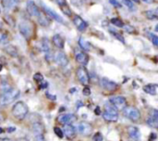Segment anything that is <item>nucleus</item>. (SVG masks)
Returning a JSON list of instances; mask_svg holds the SVG:
<instances>
[{
  "label": "nucleus",
  "mask_w": 158,
  "mask_h": 141,
  "mask_svg": "<svg viewBox=\"0 0 158 141\" xmlns=\"http://www.w3.org/2000/svg\"><path fill=\"white\" fill-rule=\"evenodd\" d=\"M128 134H129V137L133 141H139L141 139V132L139 128L136 126H129Z\"/></svg>",
  "instance_id": "2eb2a0df"
},
{
  "label": "nucleus",
  "mask_w": 158,
  "mask_h": 141,
  "mask_svg": "<svg viewBox=\"0 0 158 141\" xmlns=\"http://www.w3.org/2000/svg\"><path fill=\"white\" fill-rule=\"evenodd\" d=\"M109 103L112 104L118 111L124 110L127 107V99L122 96H114L109 99Z\"/></svg>",
  "instance_id": "39448f33"
},
{
  "label": "nucleus",
  "mask_w": 158,
  "mask_h": 141,
  "mask_svg": "<svg viewBox=\"0 0 158 141\" xmlns=\"http://www.w3.org/2000/svg\"><path fill=\"white\" fill-rule=\"evenodd\" d=\"M10 3H11V0H2V4L5 7H10Z\"/></svg>",
  "instance_id": "c03bdc74"
},
{
  "label": "nucleus",
  "mask_w": 158,
  "mask_h": 141,
  "mask_svg": "<svg viewBox=\"0 0 158 141\" xmlns=\"http://www.w3.org/2000/svg\"><path fill=\"white\" fill-rule=\"evenodd\" d=\"M110 33H112V35L113 36H115L116 38H118L119 41H121L123 44H125V39L123 38V36L121 35V34H119L118 33H117V32H115V31H112V30H110Z\"/></svg>",
  "instance_id": "c756f323"
},
{
  "label": "nucleus",
  "mask_w": 158,
  "mask_h": 141,
  "mask_svg": "<svg viewBox=\"0 0 158 141\" xmlns=\"http://www.w3.org/2000/svg\"><path fill=\"white\" fill-rule=\"evenodd\" d=\"M157 139V135L156 133H151L149 136V141H155Z\"/></svg>",
  "instance_id": "37998d69"
},
{
  "label": "nucleus",
  "mask_w": 158,
  "mask_h": 141,
  "mask_svg": "<svg viewBox=\"0 0 158 141\" xmlns=\"http://www.w3.org/2000/svg\"><path fill=\"white\" fill-rule=\"evenodd\" d=\"M79 45H80V46H81L84 51H89V50H91V48H92L91 44H90L88 41H86L84 38H82V37H81V38L79 39Z\"/></svg>",
  "instance_id": "5701e85b"
},
{
  "label": "nucleus",
  "mask_w": 158,
  "mask_h": 141,
  "mask_svg": "<svg viewBox=\"0 0 158 141\" xmlns=\"http://www.w3.org/2000/svg\"><path fill=\"white\" fill-rule=\"evenodd\" d=\"M143 2H145V3H147V4H151V3H153L155 0H143Z\"/></svg>",
  "instance_id": "8fccbe9b"
},
{
  "label": "nucleus",
  "mask_w": 158,
  "mask_h": 141,
  "mask_svg": "<svg viewBox=\"0 0 158 141\" xmlns=\"http://www.w3.org/2000/svg\"><path fill=\"white\" fill-rule=\"evenodd\" d=\"M8 43V35L6 33L0 31V44L1 45H6Z\"/></svg>",
  "instance_id": "cd10ccee"
},
{
  "label": "nucleus",
  "mask_w": 158,
  "mask_h": 141,
  "mask_svg": "<svg viewBox=\"0 0 158 141\" xmlns=\"http://www.w3.org/2000/svg\"><path fill=\"white\" fill-rule=\"evenodd\" d=\"M109 2L116 7H121V4L119 2H118L117 0H109Z\"/></svg>",
  "instance_id": "ea45409f"
},
{
  "label": "nucleus",
  "mask_w": 158,
  "mask_h": 141,
  "mask_svg": "<svg viewBox=\"0 0 158 141\" xmlns=\"http://www.w3.org/2000/svg\"><path fill=\"white\" fill-rule=\"evenodd\" d=\"M26 8H27V12L30 14V16L31 17H37L40 13V10L39 8L37 7V6L35 5V3L32 1V0H29L27 2V6H26Z\"/></svg>",
  "instance_id": "4468645a"
},
{
  "label": "nucleus",
  "mask_w": 158,
  "mask_h": 141,
  "mask_svg": "<svg viewBox=\"0 0 158 141\" xmlns=\"http://www.w3.org/2000/svg\"><path fill=\"white\" fill-rule=\"evenodd\" d=\"M19 90L17 88H9L6 91H3L0 94V105L1 106H6L10 104L11 102L15 101L18 99L19 97Z\"/></svg>",
  "instance_id": "f257e3e1"
},
{
  "label": "nucleus",
  "mask_w": 158,
  "mask_h": 141,
  "mask_svg": "<svg viewBox=\"0 0 158 141\" xmlns=\"http://www.w3.org/2000/svg\"><path fill=\"white\" fill-rule=\"evenodd\" d=\"M3 132H4V130H3L2 128H0V134H1V133H3Z\"/></svg>",
  "instance_id": "6e6d98bb"
},
{
  "label": "nucleus",
  "mask_w": 158,
  "mask_h": 141,
  "mask_svg": "<svg viewBox=\"0 0 158 141\" xmlns=\"http://www.w3.org/2000/svg\"><path fill=\"white\" fill-rule=\"evenodd\" d=\"M75 90H76V89H74V88H73V89H71V90H70V92H74Z\"/></svg>",
  "instance_id": "13d9d810"
},
{
  "label": "nucleus",
  "mask_w": 158,
  "mask_h": 141,
  "mask_svg": "<svg viewBox=\"0 0 158 141\" xmlns=\"http://www.w3.org/2000/svg\"><path fill=\"white\" fill-rule=\"evenodd\" d=\"M2 69H3V65H2V64L0 63V72L2 71Z\"/></svg>",
  "instance_id": "5fc2aeb1"
},
{
  "label": "nucleus",
  "mask_w": 158,
  "mask_h": 141,
  "mask_svg": "<svg viewBox=\"0 0 158 141\" xmlns=\"http://www.w3.org/2000/svg\"><path fill=\"white\" fill-rule=\"evenodd\" d=\"M123 111L124 115L132 122H138L141 119V112L135 107H126Z\"/></svg>",
  "instance_id": "20e7f679"
},
{
  "label": "nucleus",
  "mask_w": 158,
  "mask_h": 141,
  "mask_svg": "<svg viewBox=\"0 0 158 141\" xmlns=\"http://www.w3.org/2000/svg\"><path fill=\"white\" fill-rule=\"evenodd\" d=\"M122 3H123V5H125L129 8H131L132 9L134 7V5H133V3H132L131 0H122Z\"/></svg>",
  "instance_id": "e433bc0d"
},
{
  "label": "nucleus",
  "mask_w": 158,
  "mask_h": 141,
  "mask_svg": "<svg viewBox=\"0 0 158 141\" xmlns=\"http://www.w3.org/2000/svg\"><path fill=\"white\" fill-rule=\"evenodd\" d=\"M156 11H157L156 9V10H147L145 12V15H146L147 19L151 20H156L158 18L157 12Z\"/></svg>",
  "instance_id": "b1692460"
},
{
  "label": "nucleus",
  "mask_w": 158,
  "mask_h": 141,
  "mask_svg": "<svg viewBox=\"0 0 158 141\" xmlns=\"http://www.w3.org/2000/svg\"><path fill=\"white\" fill-rule=\"evenodd\" d=\"M54 60L61 67H66L69 64V59L67 55L62 51H58L57 53H56L54 57Z\"/></svg>",
  "instance_id": "f8f14e48"
},
{
  "label": "nucleus",
  "mask_w": 158,
  "mask_h": 141,
  "mask_svg": "<svg viewBox=\"0 0 158 141\" xmlns=\"http://www.w3.org/2000/svg\"><path fill=\"white\" fill-rule=\"evenodd\" d=\"M32 131L34 136L36 137L37 140L38 141H44V126L39 123H33L32 124Z\"/></svg>",
  "instance_id": "1a4fd4ad"
},
{
  "label": "nucleus",
  "mask_w": 158,
  "mask_h": 141,
  "mask_svg": "<svg viewBox=\"0 0 158 141\" xmlns=\"http://www.w3.org/2000/svg\"><path fill=\"white\" fill-rule=\"evenodd\" d=\"M45 96H46L47 99H51V100H56V96H52V95H50L49 93H46Z\"/></svg>",
  "instance_id": "a18cd8bd"
},
{
  "label": "nucleus",
  "mask_w": 158,
  "mask_h": 141,
  "mask_svg": "<svg viewBox=\"0 0 158 141\" xmlns=\"http://www.w3.org/2000/svg\"><path fill=\"white\" fill-rule=\"evenodd\" d=\"M123 29H124L127 33H135V29H134L131 25H123Z\"/></svg>",
  "instance_id": "72a5a7b5"
},
{
  "label": "nucleus",
  "mask_w": 158,
  "mask_h": 141,
  "mask_svg": "<svg viewBox=\"0 0 158 141\" xmlns=\"http://www.w3.org/2000/svg\"><path fill=\"white\" fill-rule=\"evenodd\" d=\"M41 45H42V49H43V51H44L45 53L50 52V46H49V43H48V39H47V38H45V37L43 38Z\"/></svg>",
  "instance_id": "bb28decb"
},
{
  "label": "nucleus",
  "mask_w": 158,
  "mask_h": 141,
  "mask_svg": "<svg viewBox=\"0 0 158 141\" xmlns=\"http://www.w3.org/2000/svg\"><path fill=\"white\" fill-rule=\"evenodd\" d=\"M146 124H147L150 127H152V128H155V129L158 128V119L153 118V117L150 116V117L147 119Z\"/></svg>",
  "instance_id": "a878e982"
},
{
  "label": "nucleus",
  "mask_w": 158,
  "mask_h": 141,
  "mask_svg": "<svg viewBox=\"0 0 158 141\" xmlns=\"http://www.w3.org/2000/svg\"><path fill=\"white\" fill-rule=\"evenodd\" d=\"M61 7V9H62V11L67 15V16H69V17H70L71 16V10H70V8L68 7V5H64V6H61L60 7Z\"/></svg>",
  "instance_id": "7c9ffc66"
},
{
  "label": "nucleus",
  "mask_w": 158,
  "mask_h": 141,
  "mask_svg": "<svg viewBox=\"0 0 158 141\" xmlns=\"http://www.w3.org/2000/svg\"><path fill=\"white\" fill-rule=\"evenodd\" d=\"M3 121H4V117H3V115L1 114V112H0V123L3 122Z\"/></svg>",
  "instance_id": "864d4df0"
},
{
  "label": "nucleus",
  "mask_w": 158,
  "mask_h": 141,
  "mask_svg": "<svg viewBox=\"0 0 158 141\" xmlns=\"http://www.w3.org/2000/svg\"><path fill=\"white\" fill-rule=\"evenodd\" d=\"M36 18L38 19V21H39V23H40L42 26H47V25L50 24V20H49L47 17H45L42 12H40L39 15H38Z\"/></svg>",
  "instance_id": "4be33fe9"
},
{
  "label": "nucleus",
  "mask_w": 158,
  "mask_h": 141,
  "mask_svg": "<svg viewBox=\"0 0 158 141\" xmlns=\"http://www.w3.org/2000/svg\"><path fill=\"white\" fill-rule=\"evenodd\" d=\"M82 105H83V104H82V103H81V102L79 100V101H78V105L76 104V106H77V109H79V107H81V106H82Z\"/></svg>",
  "instance_id": "603ef678"
},
{
  "label": "nucleus",
  "mask_w": 158,
  "mask_h": 141,
  "mask_svg": "<svg viewBox=\"0 0 158 141\" xmlns=\"http://www.w3.org/2000/svg\"><path fill=\"white\" fill-rule=\"evenodd\" d=\"M76 76H77L79 82L81 85H83V86H87L90 83L89 73H88V71L84 67H80V68L77 69V71H76Z\"/></svg>",
  "instance_id": "423d86ee"
},
{
  "label": "nucleus",
  "mask_w": 158,
  "mask_h": 141,
  "mask_svg": "<svg viewBox=\"0 0 158 141\" xmlns=\"http://www.w3.org/2000/svg\"><path fill=\"white\" fill-rule=\"evenodd\" d=\"M93 140L94 141H103L104 140V138H103V136H102V134H101V133L97 132V133H95V134L94 135V137H93Z\"/></svg>",
  "instance_id": "c9c22d12"
},
{
  "label": "nucleus",
  "mask_w": 158,
  "mask_h": 141,
  "mask_svg": "<svg viewBox=\"0 0 158 141\" xmlns=\"http://www.w3.org/2000/svg\"><path fill=\"white\" fill-rule=\"evenodd\" d=\"M111 23L112 24H114L115 26H117V27H123V25H124V23H123V21L120 20V19H118V18H113V19H111Z\"/></svg>",
  "instance_id": "c85d7f7f"
},
{
  "label": "nucleus",
  "mask_w": 158,
  "mask_h": 141,
  "mask_svg": "<svg viewBox=\"0 0 158 141\" xmlns=\"http://www.w3.org/2000/svg\"><path fill=\"white\" fill-rule=\"evenodd\" d=\"M0 141H11L9 139H7V138H1L0 139Z\"/></svg>",
  "instance_id": "3c124183"
},
{
  "label": "nucleus",
  "mask_w": 158,
  "mask_h": 141,
  "mask_svg": "<svg viewBox=\"0 0 158 141\" xmlns=\"http://www.w3.org/2000/svg\"><path fill=\"white\" fill-rule=\"evenodd\" d=\"M156 87L157 86L155 84H150V85H146L143 86V91L149 95L152 96H156Z\"/></svg>",
  "instance_id": "aec40b11"
},
{
  "label": "nucleus",
  "mask_w": 158,
  "mask_h": 141,
  "mask_svg": "<svg viewBox=\"0 0 158 141\" xmlns=\"http://www.w3.org/2000/svg\"><path fill=\"white\" fill-rule=\"evenodd\" d=\"M41 84H40V89H44V88H46L47 86H48V83L47 82H44V81H42V82H40Z\"/></svg>",
  "instance_id": "79ce46f5"
},
{
  "label": "nucleus",
  "mask_w": 158,
  "mask_h": 141,
  "mask_svg": "<svg viewBox=\"0 0 158 141\" xmlns=\"http://www.w3.org/2000/svg\"><path fill=\"white\" fill-rule=\"evenodd\" d=\"M103 118H104V120L106 121V122L115 123V122L118 121V114H113V113H109V112H105L103 113Z\"/></svg>",
  "instance_id": "412c9836"
},
{
  "label": "nucleus",
  "mask_w": 158,
  "mask_h": 141,
  "mask_svg": "<svg viewBox=\"0 0 158 141\" xmlns=\"http://www.w3.org/2000/svg\"><path fill=\"white\" fill-rule=\"evenodd\" d=\"M82 93H83V95L84 96H90L91 95V89H90V87L89 86H85L84 88H83V90H82Z\"/></svg>",
  "instance_id": "58836bf2"
},
{
  "label": "nucleus",
  "mask_w": 158,
  "mask_h": 141,
  "mask_svg": "<svg viewBox=\"0 0 158 141\" xmlns=\"http://www.w3.org/2000/svg\"><path fill=\"white\" fill-rule=\"evenodd\" d=\"M5 20H6V22L8 25H10L11 27H14V26H15V20H13L12 17H10V16H5Z\"/></svg>",
  "instance_id": "2f4dec72"
},
{
  "label": "nucleus",
  "mask_w": 158,
  "mask_h": 141,
  "mask_svg": "<svg viewBox=\"0 0 158 141\" xmlns=\"http://www.w3.org/2000/svg\"><path fill=\"white\" fill-rule=\"evenodd\" d=\"M94 113H95V115H100V114H101V110H100L99 107H96V108H95Z\"/></svg>",
  "instance_id": "de8ad7c7"
},
{
  "label": "nucleus",
  "mask_w": 158,
  "mask_h": 141,
  "mask_svg": "<svg viewBox=\"0 0 158 141\" xmlns=\"http://www.w3.org/2000/svg\"><path fill=\"white\" fill-rule=\"evenodd\" d=\"M150 34V37H151V39H152V42H153V44H154V46H158V37L156 34H154V33H149Z\"/></svg>",
  "instance_id": "4c0bfd02"
},
{
  "label": "nucleus",
  "mask_w": 158,
  "mask_h": 141,
  "mask_svg": "<svg viewBox=\"0 0 158 141\" xmlns=\"http://www.w3.org/2000/svg\"><path fill=\"white\" fill-rule=\"evenodd\" d=\"M73 22L75 24V26L77 27V29L81 32H83L86 30V28L88 27V24L86 21H84V20H82L80 16H75L73 18Z\"/></svg>",
  "instance_id": "dca6fc26"
},
{
  "label": "nucleus",
  "mask_w": 158,
  "mask_h": 141,
  "mask_svg": "<svg viewBox=\"0 0 158 141\" xmlns=\"http://www.w3.org/2000/svg\"><path fill=\"white\" fill-rule=\"evenodd\" d=\"M28 112V106L22 101H18L12 108V114L18 120H23L27 116Z\"/></svg>",
  "instance_id": "f03ea898"
},
{
  "label": "nucleus",
  "mask_w": 158,
  "mask_h": 141,
  "mask_svg": "<svg viewBox=\"0 0 158 141\" xmlns=\"http://www.w3.org/2000/svg\"><path fill=\"white\" fill-rule=\"evenodd\" d=\"M4 51H5L7 55H9L10 57H12V58H17V57L19 56L18 48H17V46H13V45H8V46H5Z\"/></svg>",
  "instance_id": "f3484780"
},
{
  "label": "nucleus",
  "mask_w": 158,
  "mask_h": 141,
  "mask_svg": "<svg viewBox=\"0 0 158 141\" xmlns=\"http://www.w3.org/2000/svg\"><path fill=\"white\" fill-rule=\"evenodd\" d=\"M52 41L56 47L60 49L64 48V39L60 36V34H55L52 38Z\"/></svg>",
  "instance_id": "6ab92c4d"
},
{
  "label": "nucleus",
  "mask_w": 158,
  "mask_h": 141,
  "mask_svg": "<svg viewBox=\"0 0 158 141\" xmlns=\"http://www.w3.org/2000/svg\"><path fill=\"white\" fill-rule=\"evenodd\" d=\"M54 132H55V134H56L59 139H63L64 134H63L62 129H60L59 127H55V128H54Z\"/></svg>",
  "instance_id": "473e14b6"
},
{
  "label": "nucleus",
  "mask_w": 158,
  "mask_h": 141,
  "mask_svg": "<svg viewBox=\"0 0 158 141\" xmlns=\"http://www.w3.org/2000/svg\"><path fill=\"white\" fill-rule=\"evenodd\" d=\"M77 121V116L73 113H66L58 116L57 122L61 125H67V124H72Z\"/></svg>",
  "instance_id": "9d476101"
},
{
  "label": "nucleus",
  "mask_w": 158,
  "mask_h": 141,
  "mask_svg": "<svg viewBox=\"0 0 158 141\" xmlns=\"http://www.w3.org/2000/svg\"><path fill=\"white\" fill-rule=\"evenodd\" d=\"M76 130L84 137H89L91 136L92 132H93V126H91V124L87 123V122H81L78 125Z\"/></svg>",
  "instance_id": "0eeeda50"
},
{
  "label": "nucleus",
  "mask_w": 158,
  "mask_h": 141,
  "mask_svg": "<svg viewBox=\"0 0 158 141\" xmlns=\"http://www.w3.org/2000/svg\"><path fill=\"white\" fill-rule=\"evenodd\" d=\"M56 3L61 7V6H64V5H67V1L66 0H56Z\"/></svg>",
  "instance_id": "49530a36"
},
{
  "label": "nucleus",
  "mask_w": 158,
  "mask_h": 141,
  "mask_svg": "<svg viewBox=\"0 0 158 141\" xmlns=\"http://www.w3.org/2000/svg\"><path fill=\"white\" fill-rule=\"evenodd\" d=\"M151 117H153V118H156V119H158V112L157 110H156V109H154V110H152V112H151V115H150Z\"/></svg>",
  "instance_id": "a19ab883"
},
{
  "label": "nucleus",
  "mask_w": 158,
  "mask_h": 141,
  "mask_svg": "<svg viewBox=\"0 0 158 141\" xmlns=\"http://www.w3.org/2000/svg\"><path fill=\"white\" fill-rule=\"evenodd\" d=\"M33 79L36 81V82H42V81H44V76H43V74L42 73H36L34 75H33Z\"/></svg>",
  "instance_id": "f704fd0d"
},
{
  "label": "nucleus",
  "mask_w": 158,
  "mask_h": 141,
  "mask_svg": "<svg viewBox=\"0 0 158 141\" xmlns=\"http://www.w3.org/2000/svg\"><path fill=\"white\" fill-rule=\"evenodd\" d=\"M77 62H79L80 64H82V65H86L89 61V57L86 53L84 52H79L76 54V57H75Z\"/></svg>",
  "instance_id": "a211bd4d"
},
{
  "label": "nucleus",
  "mask_w": 158,
  "mask_h": 141,
  "mask_svg": "<svg viewBox=\"0 0 158 141\" xmlns=\"http://www.w3.org/2000/svg\"><path fill=\"white\" fill-rule=\"evenodd\" d=\"M105 110H106V112L113 113V114H118V110H117V109H116L112 104H110L109 102L105 104Z\"/></svg>",
  "instance_id": "393cba45"
},
{
  "label": "nucleus",
  "mask_w": 158,
  "mask_h": 141,
  "mask_svg": "<svg viewBox=\"0 0 158 141\" xmlns=\"http://www.w3.org/2000/svg\"><path fill=\"white\" fill-rule=\"evenodd\" d=\"M6 130H7L8 133H12V132H14V131L16 130V128H15V127H8Z\"/></svg>",
  "instance_id": "09e8293b"
},
{
  "label": "nucleus",
  "mask_w": 158,
  "mask_h": 141,
  "mask_svg": "<svg viewBox=\"0 0 158 141\" xmlns=\"http://www.w3.org/2000/svg\"><path fill=\"white\" fill-rule=\"evenodd\" d=\"M63 134L67 137V139H74L77 135V130L71 124H67L63 126Z\"/></svg>",
  "instance_id": "9b49d317"
},
{
  "label": "nucleus",
  "mask_w": 158,
  "mask_h": 141,
  "mask_svg": "<svg viewBox=\"0 0 158 141\" xmlns=\"http://www.w3.org/2000/svg\"><path fill=\"white\" fill-rule=\"evenodd\" d=\"M43 8H44V12H45V14L47 15V16H49V18H51V19H53V20H55L56 21H57V22H60V23H64V20H63V19L55 11V10H53L52 8H50V7H46V6H44V5H43Z\"/></svg>",
  "instance_id": "ddd939ff"
},
{
  "label": "nucleus",
  "mask_w": 158,
  "mask_h": 141,
  "mask_svg": "<svg viewBox=\"0 0 158 141\" xmlns=\"http://www.w3.org/2000/svg\"><path fill=\"white\" fill-rule=\"evenodd\" d=\"M100 85H101V86H102L105 90L109 91V92H114V91H116V90L118 89V86L117 83H115V82L109 80V79H107V78H102V79H100Z\"/></svg>",
  "instance_id": "6e6552de"
},
{
  "label": "nucleus",
  "mask_w": 158,
  "mask_h": 141,
  "mask_svg": "<svg viewBox=\"0 0 158 141\" xmlns=\"http://www.w3.org/2000/svg\"><path fill=\"white\" fill-rule=\"evenodd\" d=\"M131 1H134V2H136V3H139L140 0H131Z\"/></svg>",
  "instance_id": "4d7b16f0"
},
{
  "label": "nucleus",
  "mask_w": 158,
  "mask_h": 141,
  "mask_svg": "<svg viewBox=\"0 0 158 141\" xmlns=\"http://www.w3.org/2000/svg\"><path fill=\"white\" fill-rule=\"evenodd\" d=\"M19 30L22 36L27 40H29L32 35V25L29 21H21L19 24Z\"/></svg>",
  "instance_id": "7ed1b4c3"
}]
</instances>
